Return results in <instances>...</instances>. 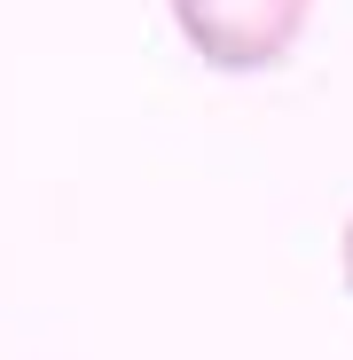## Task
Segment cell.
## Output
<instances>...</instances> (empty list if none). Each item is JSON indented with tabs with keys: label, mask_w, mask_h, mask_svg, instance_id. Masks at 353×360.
Segmentation results:
<instances>
[{
	"label": "cell",
	"mask_w": 353,
	"mask_h": 360,
	"mask_svg": "<svg viewBox=\"0 0 353 360\" xmlns=\"http://www.w3.org/2000/svg\"><path fill=\"white\" fill-rule=\"evenodd\" d=\"M165 8H173V32L189 39V55L220 79L283 71L314 24V0H165Z\"/></svg>",
	"instance_id": "1"
},
{
	"label": "cell",
	"mask_w": 353,
	"mask_h": 360,
	"mask_svg": "<svg viewBox=\"0 0 353 360\" xmlns=\"http://www.w3.org/2000/svg\"><path fill=\"white\" fill-rule=\"evenodd\" d=\"M337 274H345V297H353V212H345V235H337Z\"/></svg>",
	"instance_id": "2"
}]
</instances>
